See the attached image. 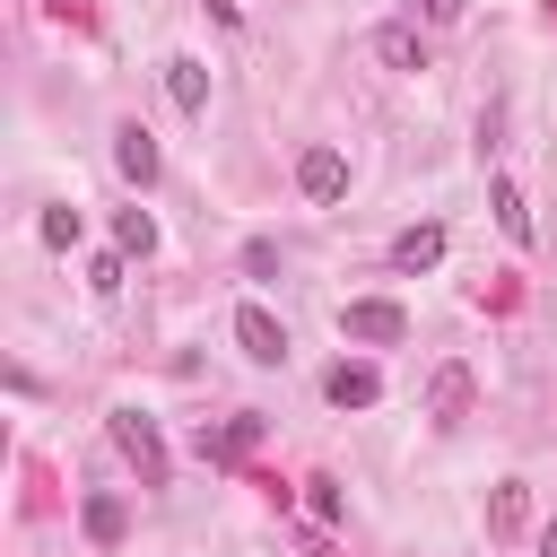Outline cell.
Listing matches in <instances>:
<instances>
[{"instance_id": "cell-9", "label": "cell", "mask_w": 557, "mask_h": 557, "mask_svg": "<svg viewBox=\"0 0 557 557\" xmlns=\"http://www.w3.org/2000/svg\"><path fill=\"white\" fill-rule=\"evenodd\" d=\"M444 261V226H400L392 235V270H435Z\"/></svg>"}, {"instance_id": "cell-15", "label": "cell", "mask_w": 557, "mask_h": 557, "mask_svg": "<svg viewBox=\"0 0 557 557\" xmlns=\"http://www.w3.org/2000/svg\"><path fill=\"white\" fill-rule=\"evenodd\" d=\"M113 244H122V252H157V218H148V209H122V218H113Z\"/></svg>"}, {"instance_id": "cell-13", "label": "cell", "mask_w": 557, "mask_h": 557, "mask_svg": "<svg viewBox=\"0 0 557 557\" xmlns=\"http://www.w3.org/2000/svg\"><path fill=\"white\" fill-rule=\"evenodd\" d=\"M487 200H496V226H505V235H513V244H531V209H522V191H513V183H505V174H496V183H487Z\"/></svg>"}, {"instance_id": "cell-7", "label": "cell", "mask_w": 557, "mask_h": 557, "mask_svg": "<svg viewBox=\"0 0 557 557\" xmlns=\"http://www.w3.org/2000/svg\"><path fill=\"white\" fill-rule=\"evenodd\" d=\"M113 165H122V174L148 191V183H157V139H148L139 122H122V131H113Z\"/></svg>"}, {"instance_id": "cell-18", "label": "cell", "mask_w": 557, "mask_h": 557, "mask_svg": "<svg viewBox=\"0 0 557 557\" xmlns=\"http://www.w3.org/2000/svg\"><path fill=\"white\" fill-rule=\"evenodd\" d=\"M305 505H313V513L331 522V513H339V487H331V479H305Z\"/></svg>"}, {"instance_id": "cell-6", "label": "cell", "mask_w": 557, "mask_h": 557, "mask_svg": "<svg viewBox=\"0 0 557 557\" xmlns=\"http://www.w3.org/2000/svg\"><path fill=\"white\" fill-rule=\"evenodd\" d=\"M322 392H331V409H374V400H383V374H374V366H348V357H339V366L322 374Z\"/></svg>"}, {"instance_id": "cell-14", "label": "cell", "mask_w": 557, "mask_h": 557, "mask_svg": "<svg viewBox=\"0 0 557 557\" xmlns=\"http://www.w3.org/2000/svg\"><path fill=\"white\" fill-rule=\"evenodd\" d=\"M487 522H496V531H522V522H531V496H522V479H496V496H487Z\"/></svg>"}, {"instance_id": "cell-19", "label": "cell", "mask_w": 557, "mask_h": 557, "mask_svg": "<svg viewBox=\"0 0 557 557\" xmlns=\"http://www.w3.org/2000/svg\"><path fill=\"white\" fill-rule=\"evenodd\" d=\"M418 9H426L435 26H453V17H461V0H418Z\"/></svg>"}, {"instance_id": "cell-2", "label": "cell", "mask_w": 557, "mask_h": 557, "mask_svg": "<svg viewBox=\"0 0 557 557\" xmlns=\"http://www.w3.org/2000/svg\"><path fill=\"white\" fill-rule=\"evenodd\" d=\"M339 331L366 339V348H392V339H409V313H400L392 296H357V305L339 313Z\"/></svg>"}, {"instance_id": "cell-4", "label": "cell", "mask_w": 557, "mask_h": 557, "mask_svg": "<svg viewBox=\"0 0 557 557\" xmlns=\"http://www.w3.org/2000/svg\"><path fill=\"white\" fill-rule=\"evenodd\" d=\"M296 191H305V200H339V191H348V157H339V148H305V157H296Z\"/></svg>"}, {"instance_id": "cell-11", "label": "cell", "mask_w": 557, "mask_h": 557, "mask_svg": "<svg viewBox=\"0 0 557 557\" xmlns=\"http://www.w3.org/2000/svg\"><path fill=\"white\" fill-rule=\"evenodd\" d=\"M165 96H174L183 113H209V70H200V61H165Z\"/></svg>"}, {"instance_id": "cell-20", "label": "cell", "mask_w": 557, "mask_h": 557, "mask_svg": "<svg viewBox=\"0 0 557 557\" xmlns=\"http://www.w3.org/2000/svg\"><path fill=\"white\" fill-rule=\"evenodd\" d=\"M209 17H226V26H235V0H209Z\"/></svg>"}, {"instance_id": "cell-3", "label": "cell", "mask_w": 557, "mask_h": 557, "mask_svg": "<svg viewBox=\"0 0 557 557\" xmlns=\"http://www.w3.org/2000/svg\"><path fill=\"white\" fill-rule=\"evenodd\" d=\"M235 339H244L252 366H278V357H287V331H278L270 305H235Z\"/></svg>"}, {"instance_id": "cell-17", "label": "cell", "mask_w": 557, "mask_h": 557, "mask_svg": "<svg viewBox=\"0 0 557 557\" xmlns=\"http://www.w3.org/2000/svg\"><path fill=\"white\" fill-rule=\"evenodd\" d=\"M87 287L113 296V287H122V252H96V261H87Z\"/></svg>"}, {"instance_id": "cell-1", "label": "cell", "mask_w": 557, "mask_h": 557, "mask_svg": "<svg viewBox=\"0 0 557 557\" xmlns=\"http://www.w3.org/2000/svg\"><path fill=\"white\" fill-rule=\"evenodd\" d=\"M113 444H122V461L139 470V487H165V444H157V418L113 409Z\"/></svg>"}, {"instance_id": "cell-12", "label": "cell", "mask_w": 557, "mask_h": 557, "mask_svg": "<svg viewBox=\"0 0 557 557\" xmlns=\"http://www.w3.org/2000/svg\"><path fill=\"white\" fill-rule=\"evenodd\" d=\"M78 522H87V540H96V548H113V540L131 531V513H122V496H87V505H78Z\"/></svg>"}, {"instance_id": "cell-10", "label": "cell", "mask_w": 557, "mask_h": 557, "mask_svg": "<svg viewBox=\"0 0 557 557\" xmlns=\"http://www.w3.org/2000/svg\"><path fill=\"white\" fill-rule=\"evenodd\" d=\"M374 52H383L392 70H426V35H418V26H374Z\"/></svg>"}, {"instance_id": "cell-5", "label": "cell", "mask_w": 557, "mask_h": 557, "mask_svg": "<svg viewBox=\"0 0 557 557\" xmlns=\"http://www.w3.org/2000/svg\"><path fill=\"white\" fill-rule=\"evenodd\" d=\"M470 392H479L470 366H435V383H426V418H435V426H461V418H470Z\"/></svg>"}, {"instance_id": "cell-21", "label": "cell", "mask_w": 557, "mask_h": 557, "mask_svg": "<svg viewBox=\"0 0 557 557\" xmlns=\"http://www.w3.org/2000/svg\"><path fill=\"white\" fill-rule=\"evenodd\" d=\"M540 557H557V522H548V531H540Z\"/></svg>"}, {"instance_id": "cell-16", "label": "cell", "mask_w": 557, "mask_h": 557, "mask_svg": "<svg viewBox=\"0 0 557 557\" xmlns=\"http://www.w3.org/2000/svg\"><path fill=\"white\" fill-rule=\"evenodd\" d=\"M44 244L70 252V244H78V209H44Z\"/></svg>"}, {"instance_id": "cell-8", "label": "cell", "mask_w": 557, "mask_h": 557, "mask_svg": "<svg viewBox=\"0 0 557 557\" xmlns=\"http://www.w3.org/2000/svg\"><path fill=\"white\" fill-rule=\"evenodd\" d=\"M261 444V418H226V426H200V461H244Z\"/></svg>"}]
</instances>
